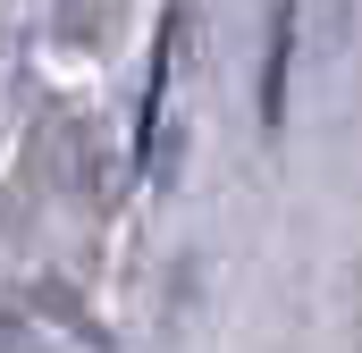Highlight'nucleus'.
Returning <instances> with one entry per match:
<instances>
[{"label":"nucleus","mask_w":362,"mask_h":353,"mask_svg":"<svg viewBox=\"0 0 362 353\" xmlns=\"http://www.w3.org/2000/svg\"><path fill=\"white\" fill-rule=\"evenodd\" d=\"M68 8H76L85 25H101V8H110V0H68Z\"/></svg>","instance_id":"1"}]
</instances>
